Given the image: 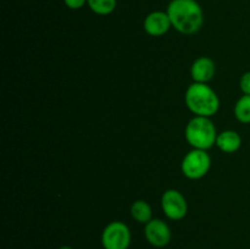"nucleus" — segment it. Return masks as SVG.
<instances>
[{
  "label": "nucleus",
  "instance_id": "1",
  "mask_svg": "<svg viewBox=\"0 0 250 249\" xmlns=\"http://www.w3.org/2000/svg\"><path fill=\"white\" fill-rule=\"evenodd\" d=\"M166 12L173 28L182 34H194L204 22L202 7L195 0H171Z\"/></svg>",
  "mask_w": 250,
  "mask_h": 249
},
{
  "label": "nucleus",
  "instance_id": "2",
  "mask_svg": "<svg viewBox=\"0 0 250 249\" xmlns=\"http://www.w3.org/2000/svg\"><path fill=\"white\" fill-rule=\"evenodd\" d=\"M186 105L195 116L211 117L219 111L220 99L208 83L193 82L186 90Z\"/></svg>",
  "mask_w": 250,
  "mask_h": 249
},
{
  "label": "nucleus",
  "instance_id": "3",
  "mask_svg": "<svg viewBox=\"0 0 250 249\" xmlns=\"http://www.w3.org/2000/svg\"><path fill=\"white\" fill-rule=\"evenodd\" d=\"M185 136L193 149L208 150L216 144L217 132L210 117L194 116L186 126Z\"/></svg>",
  "mask_w": 250,
  "mask_h": 249
},
{
  "label": "nucleus",
  "instance_id": "4",
  "mask_svg": "<svg viewBox=\"0 0 250 249\" xmlns=\"http://www.w3.org/2000/svg\"><path fill=\"white\" fill-rule=\"evenodd\" d=\"M210 166H211V159L207 150L193 149L183 158L181 170L185 177L189 180H200L209 172Z\"/></svg>",
  "mask_w": 250,
  "mask_h": 249
},
{
  "label": "nucleus",
  "instance_id": "5",
  "mask_svg": "<svg viewBox=\"0 0 250 249\" xmlns=\"http://www.w3.org/2000/svg\"><path fill=\"white\" fill-rule=\"evenodd\" d=\"M131 239V231L122 221L110 222L102 233V244L104 249H128Z\"/></svg>",
  "mask_w": 250,
  "mask_h": 249
},
{
  "label": "nucleus",
  "instance_id": "6",
  "mask_svg": "<svg viewBox=\"0 0 250 249\" xmlns=\"http://www.w3.org/2000/svg\"><path fill=\"white\" fill-rule=\"evenodd\" d=\"M161 208L166 217L180 221L187 215L188 204L185 195L176 189H167L161 197Z\"/></svg>",
  "mask_w": 250,
  "mask_h": 249
},
{
  "label": "nucleus",
  "instance_id": "7",
  "mask_svg": "<svg viewBox=\"0 0 250 249\" xmlns=\"http://www.w3.org/2000/svg\"><path fill=\"white\" fill-rule=\"evenodd\" d=\"M144 236L150 246L155 248H164L171 241V229L163 220L151 219L148 224H146Z\"/></svg>",
  "mask_w": 250,
  "mask_h": 249
},
{
  "label": "nucleus",
  "instance_id": "8",
  "mask_svg": "<svg viewBox=\"0 0 250 249\" xmlns=\"http://www.w3.org/2000/svg\"><path fill=\"white\" fill-rule=\"evenodd\" d=\"M144 31L151 37H161L167 33L172 27L167 12L153 11L144 20Z\"/></svg>",
  "mask_w": 250,
  "mask_h": 249
},
{
  "label": "nucleus",
  "instance_id": "9",
  "mask_svg": "<svg viewBox=\"0 0 250 249\" xmlns=\"http://www.w3.org/2000/svg\"><path fill=\"white\" fill-rule=\"evenodd\" d=\"M216 66L210 58L200 56L190 66V76L197 83H208L215 76Z\"/></svg>",
  "mask_w": 250,
  "mask_h": 249
},
{
  "label": "nucleus",
  "instance_id": "10",
  "mask_svg": "<svg viewBox=\"0 0 250 249\" xmlns=\"http://www.w3.org/2000/svg\"><path fill=\"white\" fill-rule=\"evenodd\" d=\"M216 145L224 153H236L242 145V138L238 132L227 129L217 134Z\"/></svg>",
  "mask_w": 250,
  "mask_h": 249
},
{
  "label": "nucleus",
  "instance_id": "11",
  "mask_svg": "<svg viewBox=\"0 0 250 249\" xmlns=\"http://www.w3.org/2000/svg\"><path fill=\"white\" fill-rule=\"evenodd\" d=\"M131 215L139 224H148L151 220V207L146 200H136L131 207Z\"/></svg>",
  "mask_w": 250,
  "mask_h": 249
},
{
  "label": "nucleus",
  "instance_id": "12",
  "mask_svg": "<svg viewBox=\"0 0 250 249\" xmlns=\"http://www.w3.org/2000/svg\"><path fill=\"white\" fill-rule=\"evenodd\" d=\"M234 116L242 124H250V95L243 94L234 105Z\"/></svg>",
  "mask_w": 250,
  "mask_h": 249
},
{
  "label": "nucleus",
  "instance_id": "13",
  "mask_svg": "<svg viewBox=\"0 0 250 249\" xmlns=\"http://www.w3.org/2000/svg\"><path fill=\"white\" fill-rule=\"evenodd\" d=\"M88 6L97 15H110L116 7V0H88Z\"/></svg>",
  "mask_w": 250,
  "mask_h": 249
},
{
  "label": "nucleus",
  "instance_id": "14",
  "mask_svg": "<svg viewBox=\"0 0 250 249\" xmlns=\"http://www.w3.org/2000/svg\"><path fill=\"white\" fill-rule=\"evenodd\" d=\"M239 87H241L243 94L250 95V71L242 75L241 80H239Z\"/></svg>",
  "mask_w": 250,
  "mask_h": 249
},
{
  "label": "nucleus",
  "instance_id": "15",
  "mask_svg": "<svg viewBox=\"0 0 250 249\" xmlns=\"http://www.w3.org/2000/svg\"><path fill=\"white\" fill-rule=\"evenodd\" d=\"M63 2H65V5L68 9L78 10L84 6L88 2V0H63Z\"/></svg>",
  "mask_w": 250,
  "mask_h": 249
},
{
  "label": "nucleus",
  "instance_id": "16",
  "mask_svg": "<svg viewBox=\"0 0 250 249\" xmlns=\"http://www.w3.org/2000/svg\"><path fill=\"white\" fill-rule=\"evenodd\" d=\"M59 249H73V248H72V247H70V246H61Z\"/></svg>",
  "mask_w": 250,
  "mask_h": 249
}]
</instances>
